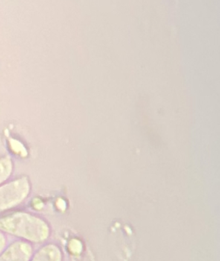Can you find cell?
I'll return each instance as SVG.
<instances>
[{
    "instance_id": "cell-3",
    "label": "cell",
    "mask_w": 220,
    "mask_h": 261,
    "mask_svg": "<svg viewBox=\"0 0 220 261\" xmlns=\"http://www.w3.org/2000/svg\"><path fill=\"white\" fill-rule=\"evenodd\" d=\"M33 253L32 244L18 240L11 243L0 253V261H29Z\"/></svg>"
},
{
    "instance_id": "cell-6",
    "label": "cell",
    "mask_w": 220,
    "mask_h": 261,
    "mask_svg": "<svg viewBox=\"0 0 220 261\" xmlns=\"http://www.w3.org/2000/svg\"><path fill=\"white\" fill-rule=\"evenodd\" d=\"M6 247H7V238H6V233L0 230V253L5 250Z\"/></svg>"
},
{
    "instance_id": "cell-4",
    "label": "cell",
    "mask_w": 220,
    "mask_h": 261,
    "mask_svg": "<svg viewBox=\"0 0 220 261\" xmlns=\"http://www.w3.org/2000/svg\"><path fill=\"white\" fill-rule=\"evenodd\" d=\"M63 253L61 247L53 243L41 246L33 253L29 261H62Z\"/></svg>"
},
{
    "instance_id": "cell-2",
    "label": "cell",
    "mask_w": 220,
    "mask_h": 261,
    "mask_svg": "<svg viewBox=\"0 0 220 261\" xmlns=\"http://www.w3.org/2000/svg\"><path fill=\"white\" fill-rule=\"evenodd\" d=\"M32 184L26 175L6 181L0 186V214L22 204L30 195Z\"/></svg>"
},
{
    "instance_id": "cell-5",
    "label": "cell",
    "mask_w": 220,
    "mask_h": 261,
    "mask_svg": "<svg viewBox=\"0 0 220 261\" xmlns=\"http://www.w3.org/2000/svg\"><path fill=\"white\" fill-rule=\"evenodd\" d=\"M13 162L9 157H0V186L4 184L13 173Z\"/></svg>"
},
{
    "instance_id": "cell-1",
    "label": "cell",
    "mask_w": 220,
    "mask_h": 261,
    "mask_svg": "<svg viewBox=\"0 0 220 261\" xmlns=\"http://www.w3.org/2000/svg\"><path fill=\"white\" fill-rule=\"evenodd\" d=\"M0 230L30 244H42L50 236V224L42 217L24 211L0 217Z\"/></svg>"
}]
</instances>
